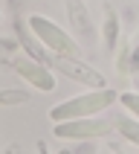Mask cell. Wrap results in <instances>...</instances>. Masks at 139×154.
I'll return each mask as SVG.
<instances>
[{
	"label": "cell",
	"mask_w": 139,
	"mask_h": 154,
	"mask_svg": "<svg viewBox=\"0 0 139 154\" xmlns=\"http://www.w3.org/2000/svg\"><path fill=\"white\" fill-rule=\"evenodd\" d=\"M113 102H116V90H110V87H90V93L72 96L67 102L55 105L49 111V119L61 122V119H78V116H99Z\"/></svg>",
	"instance_id": "cell-1"
},
{
	"label": "cell",
	"mask_w": 139,
	"mask_h": 154,
	"mask_svg": "<svg viewBox=\"0 0 139 154\" xmlns=\"http://www.w3.org/2000/svg\"><path fill=\"white\" fill-rule=\"evenodd\" d=\"M29 29H32L35 38H38L46 50H52L55 55H81V47H78L58 23L46 20L43 15H29Z\"/></svg>",
	"instance_id": "cell-2"
},
{
	"label": "cell",
	"mask_w": 139,
	"mask_h": 154,
	"mask_svg": "<svg viewBox=\"0 0 139 154\" xmlns=\"http://www.w3.org/2000/svg\"><path fill=\"white\" fill-rule=\"evenodd\" d=\"M113 122L99 119V116H78V119H61L55 122V137L61 140H96L107 137Z\"/></svg>",
	"instance_id": "cell-3"
},
{
	"label": "cell",
	"mask_w": 139,
	"mask_h": 154,
	"mask_svg": "<svg viewBox=\"0 0 139 154\" xmlns=\"http://www.w3.org/2000/svg\"><path fill=\"white\" fill-rule=\"evenodd\" d=\"M46 61L58 70L61 76H67L70 82H78V85H87V87H104L107 85L102 73L93 70L90 64H84V61H78V55H52Z\"/></svg>",
	"instance_id": "cell-4"
},
{
	"label": "cell",
	"mask_w": 139,
	"mask_h": 154,
	"mask_svg": "<svg viewBox=\"0 0 139 154\" xmlns=\"http://www.w3.org/2000/svg\"><path fill=\"white\" fill-rule=\"evenodd\" d=\"M15 73L23 79L26 85L38 87V90H43V93L55 90V76H52V73L43 67V64H38V61H29V58L15 61Z\"/></svg>",
	"instance_id": "cell-5"
},
{
	"label": "cell",
	"mask_w": 139,
	"mask_h": 154,
	"mask_svg": "<svg viewBox=\"0 0 139 154\" xmlns=\"http://www.w3.org/2000/svg\"><path fill=\"white\" fill-rule=\"evenodd\" d=\"M67 15H70V20H72V26H75L78 35H90L93 32L90 12H87V6L81 3V0H67Z\"/></svg>",
	"instance_id": "cell-6"
},
{
	"label": "cell",
	"mask_w": 139,
	"mask_h": 154,
	"mask_svg": "<svg viewBox=\"0 0 139 154\" xmlns=\"http://www.w3.org/2000/svg\"><path fill=\"white\" fill-rule=\"evenodd\" d=\"M113 128L119 131L125 140H130L133 146H139V116L133 119V116H116L113 119Z\"/></svg>",
	"instance_id": "cell-7"
},
{
	"label": "cell",
	"mask_w": 139,
	"mask_h": 154,
	"mask_svg": "<svg viewBox=\"0 0 139 154\" xmlns=\"http://www.w3.org/2000/svg\"><path fill=\"white\" fill-rule=\"evenodd\" d=\"M116 38H119V17L113 9H107L104 15V41H107V50H116Z\"/></svg>",
	"instance_id": "cell-8"
},
{
	"label": "cell",
	"mask_w": 139,
	"mask_h": 154,
	"mask_svg": "<svg viewBox=\"0 0 139 154\" xmlns=\"http://www.w3.org/2000/svg\"><path fill=\"white\" fill-rule=\"evenodd\" d=\"M23 102H29V93H26V90H0V105H3V108L23 105Z\"/></svg>",
	"instance_id": "cell-9"
},
{
	"label": "cell",
	"mask_w": 139,
	"mask_h": 154,
	"mask_svg": "<svg viewBox=\"0 0 139 154\" xmlns=\"http://www.w3.org/2000/svg\"><path fill=\"white\" fill-rule=\"evenodd\" d=\"M119 102L125 105V108H128L133 116H139V93H122V96H119Z\"/></svg>",
	"instance_id": "cell-10"
}]
</instances>
